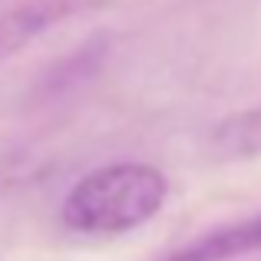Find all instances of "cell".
<instances>
[{
	"instance_id": "1",
	"label": "cell",
	"mask_w": 261,
	"mask_h": 261,
	"mask_svg": "<svg viewBox=\"0 0 261 261\" xmlns=\"http://www.w3.org/2000/svg\"><path fill=\"white\" fill-rule=\"evenodd\" d=\"M169 178L146 162H113L83 175L60 205V222L76 235H126L162 212Z\"/></svg>"
},
{
	"instance_id": "4",
	"label": "cell",
	"mask_w": 261,
	"mask_h": 261,
	"mask_svg": "<svg viewBox=\"0 0 261 261\" xmlns=\"http://www.w3.org/2000/svg\"><path fill=\"white\" fill-rule=\"evenodd\" d=\"M258 245H261V218L245 222V225H238V228H231V231H218V235L192 245L189 251H182V255L172 258V261H222V258L238 255V251L258 248Z\"/></svg>"
},
{
	"instance_id": "2",
	"label": "cell",
	"mask_w": 261,
	"mask_h": 261,
	"mask_svg": "<svg viewBox=\"0 0 261 261\" xmlns=\"http://www.w3.org/2000/svg\"><path fill=\"white\" fill-rule=\"evenodd\" d=\"M212 149L222 159H255L261 155V106L235 113L212 129Z\"/></svg>"
},
{
	"instance_id": "3",
	"label": "cell",
	"mask_w": 261,
	"mask_h": 261,
	"mask_svg": "<svg viewBox=\"0 0 261 261\" xmlns=\"http://www.w3.org/2000/svg\"><path fill=\"white\" fill-rule=\"evenodd\" d=\"M60 17V0L46 4V0H37L30 7H20V10L0 17V60L10 57L17 46H23L30 37H37L46 23Z\"/></svg>"
}]
</instances>
